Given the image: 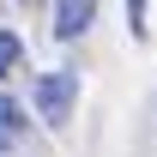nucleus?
Wrapping results in <instances>:
<instances>
[{"mask_svg": "<svg viewBox=\"0 0 157 157\" xmlns=\"http://www.w3.org/2000/svg\"><path fill=\"white\" fill-rule=\"evenodd\" d=\"M127 24H133V36L145 42V0H127Z\"/></svg>", "mask_w": 157, "mask_h": 157, "instance_id": "39448f33", "label": "nucleus"}, {"mask_svg": "<svg viewBox=\"0 0 157 157\" xmlns=\"http://www.w3.org/2000/svg\"><path fill=\"white\" fill-rule=\"evenodd\" d=\"M73 97H78V73H67V67H55V73H42L30 85V103L42 109L48 127H67L73 121Z\"/></svg>", "mask_w": 157, "mask_h": 157, "instance_id": "f257e3e1", "label": "nucleus"}, {"mask_svg": "<svg viewBox=\"0 0 157 157\" xmlns=\"http://www.w3.org/2000/svg\"><path fill=\"white\" fill-rule=\"evenodd\" d=\"M18 60H24V42L12 36V30H0V78H12V73H18Z\"/></svg>", "mask_w": 157, "mask_h": 157, "instance_id": "20e7f679", "label": "nucleus"}, {"mask_svg": "<svg viewBox=\"0 0 157 157\" xmlns=\"http://www.w3.org/2000/svg\"><path fill=\"white\" fill-rule=\"evenodd\" d=\"M91 24H97V0H55V36L60 42L85 36Z\"/></svg>", "mask_w": 157, "mask_h": 157, "instance_id": "f03ea898", "label": "nucleus"}, {"mask_svg": "<svg viewBox=\"0 0 157 157\" xmlns=\"http://www.w3.org/2000/svg\"><path fill=\"white\" fill-rule=\"evenodd\" d=\"M24 139H30L24 133V109L12 97H0V151H24Z\"/></svg>", "mask_w": 157, "mask_h": 157, "instance_id": "7ed1b4c3", "label": "nucleus"}]
</instances>
